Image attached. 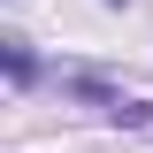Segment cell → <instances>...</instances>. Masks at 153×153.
<instances>
[{
    "label": "cell",
    "instance_id": "obj_3",
    "mask_svg": "<svg viewBox=\"0 0 153 153\" xmlns=\"http://www.w3.org/2000/svg\"><path fill=\"white\" fill-rule=\"evenodd\" d=\"M107 8H123V0H107Z\"/></svg>",
    "mask_w": 153,
    "mask_h": 153
},
{
    "label": "cell",
    "instance_id": "obj_2",
    "mask_svg": "<svg viewBox=\"0 0 153 153\" xmlns=\"http://www.w3.org/2000/svg\"><path fill=\"white\" fill-rule=\"evenodd\" d=\"M0 69H8L16 92H31V84H38V54L23 46V38H0Z\"/></svg>",
    "mask_w": 153,
    "mask_h": 153
},
{
    "label": "cell",
    "instance_id": "obj_1",
    "mask_svg": "<svg viewBox=\"0 0 153 153\" xmlns=\"http://www.w3.org/2000/svg\"><path fill=\"white\" fill-rule=\"evenodd\" d=\"M61 92H76V100H92L107 123H130V130H146L153 123V100H138V92H123V84H107V76H92V69H76V76H61Z\"/></svg>",
    "mask_w": 153,
    "mask_h": 153
}]
</instances>
